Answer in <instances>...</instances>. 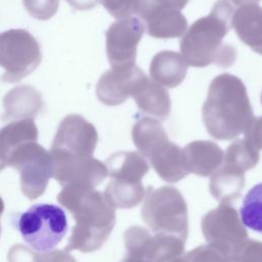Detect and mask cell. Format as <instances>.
<instances>
[{
	"instance_id": "32",
	"label": "cell",
	"mask_w": 262,
	"mask_h": 262,
	"mask_svg": "<svg viewBox=\"0 0 262 262\" xmlns=\"http://www.w3.org/2000/svg\"><path fill=\"white\" fill-rule=\"evenodd\" d=\"M245 139L256 149H262V116L253 117L245 131Z\"/></svg>"
},
{
	"instance_id": "38",
	"label": "cell",
	"mask_w": 262,
	"mask_h": 262,
	"mask_svg": "<svg viewBox=\"0 0 262 262\" xmlns=\"http://www.w3.org/2000/svg\"><path fill=\"white\" fill-rule=\"evenodd\" d=\"M3 211H4V202H3L2 198L0 196V218H1ZM0 234H1V225H0Z\"/></svg>"
},
{
	"instance_id": "11",
	"label": "cell",
	"mask_w": 262,
	"mask_h": 262,
	"mask_svg": "<svg viewBox=\"0 0 262 262\" xmlns=\"http://www.w3.org/2000/svg\"><path fill=\"white\" fill-rule=\"evenodd\" d=\"M97 141L98 133L95 127L81 115L71 114L60 121L51 150L90 157L96 148Z\"/></svg>"
},
{
	"instance_id": "29",
	"label": "cell",
	"mask_w": 262,
	"mask_h": 262,
	"mask_svg": "<svg viewBox=\"0 0 262 262\" xmlns=\"http://www.w3.org/2000/svg\"><path fill=\"white\" fill-rule=\"evenodd\" d=\"M231 262H262V242L246 239L230 256Z\"/></svg>"
},
{
	"instance_id": "26",
	"label": "cell",
	"mask_w": 262,
	"mask_h": 262,
	"mask_svg": "<svg viewBox=\"0 0 262 262\" xmlns=\"http://www.w3.org/2000/svg\"><path fill=\"white\" fill-rule=\"evenodd\" d=\"M259 159L258 149L253 147L246 139H237L227 147L223 163L246 172L253 169L258 164Z\"/></svg>"
},
{
	"instance_id": "2",
	"label": "cell",
	"mask_w": 262,
	"mask_h": 262,
	"mask_svg": "<svg viewBox=\"0 0 262 262\" xmlns=\"http://www.w3.org/2000/svg\"><path fill=\"white\" fill-rule=\"evenodd\" d=\"M57 201L70 211L76 221L64 250L83 253L99 250L116 223V209L103 192L62 187Z\"/></svg>"
},
{
	"instance_id": "13",
	"label": "cell",
	"mask_w": 262,
	"mask_h": 262,
	"mask_svg": "<svg viewBox=\"0 0 262 262\" xmlns=\"http://www.w3.org/2000/svg\"><path fill=\"white\" fill-rule=\"evenodd\" d=\"M134 13L144 20L146 32L152 38H178L187 30V20L179 10L160 7L148 0H135Z\"/></svg>"
},
{
	"instance_id": "35",
	"label": "cell",
	"mask_w": 262,
	"mask_h": 262,
	"mask_svg": "<svg viewBox=\"0 0 262 262\" xmlns=\"http://www.w3.org/2000/svg\"><path fill=\"white\" fill-rule=\"evenodd\" d=\"M69 4L78 10L92 9L96 5V0H67Z\"/></svg>"
},
{
	"instance_id": "6",
	"label": "cell",
	"mask_w": 262,
	"mask_h": 262,
	"mask_svg": "<svg viewBox=\"0 0 262 262\" xmlns=\"http://www.w3.org/2000/svg\"><path fill=\"white\" fill-rule=\"evenodd\" d=\"M42 53L39 42L27 30L10 29L0 34V80L16 83L32 74L40 64Z\"/></svg>"
},
{
	"instance_id": "7",
	"label": "cell",
	"mask_w": 262,
	"mask_h": 262,
	"mask_svg": "<svg viewBox=\"0 0 262 262\" xmlns=\"http://www.w3.org/2000/svg\"><path fill=\"white\" fill-rule=\"evenodd\" d=\"M7 166L18 171L20 188L29 200L42 195L52 177V158L50 151L37 141L18 146L7 160Z\"/></svg>"
},
{
	"instance_id": "33",
	"label": "cell",
	"mask_w": 262,
	"mask_h": 262,
	"mask_svg": "<svg viewBox=\"0 0 262 262\" xmlns=\"http://www.w3.org/2000/svg\"><path fill=\"white\" fill-rule=\"evenodd\" d=\"M41 262H77L66 250H54L42 254Z\"/></svg>"
},
{
	"instance_id": "8",
	"label": "cell",
	"mask_w": 262,
	"mask_h": 262,
	"mask_svg": "<svg viewBox=\"0 0 262 262\" xmlns=\"http://www.w3.org/2000/svg\"><path fill=\"white\" fill-rule=\"evenodd\" d=\"M201 228L208 245L229 257L248 239V231L236 209L227 203H220L206 213L201 220Z\"/></svg>"
},
{
	"instance_id": "1",
	"label": "cell",
	"mask_w": 262,
	"mask_h": 262,
	"mask_svg": "<svg viewBox=\"0 0 262 262\" xmlns=\"http://www.w3.org/2000/svg\"><path fill=\"white\" fill-rule=\"evenodd\" d=\"M234 5L230 0H218L210 13L196 19L180 40V50L186 63L194 68L216 64L231 67L236 59V49L223 42L232 28Z\"/></svg>"
},
{
	"instance_id": "28",
	"label": "cell",
	"mask_w": 262,
	"mask_h": 262,
	"mask_svg": "<svg viewBox=\"0 0 262 262\" xmlns=\"http://www.w3.org/2000/svg\"><path fill=\"white\" fill-rule=\"evenodd\" d=\"M24 6L31 16L39 20L51 18L58 9V0H23Z\"/></svg>"
},
{
	"instance_id": "9",
	"label": "cell",
	"mask_w": 262,
	"mask_h": 262,
	"mask_svg": "<svg viewBox=\"0 0 262 262\" xmlns=\"http://www.w3.org/2000/svg\"><path fill=\"white\" fill-rule=\"evenodd\" d=\"M50 155L52 177L62 187L94 190L107 176L105 164L92 156H73L51 149Z\"/></svg>"
},
{
	"instance_id": "4",
	"label": "cell",
	"mask_w": 262,
	"mask_h": 262,
	"mask_svg": "<svg viewBox=\"0 0 262 262\" xmlns=\"http://www.w3.org/2000/svg\"><path fill=\"white\" fill-rule=\"evenodd\" d=\"M141 218L154 233L174 234L186 241L188 235L187 206L182 193L174 186L146 188Z\"/></svg>"
},
{
	"instance_id": "5",
	"label": "cell",
	"mask_w": 262,
	"mask_h": 262,
	"mask_svg": "<svg viewBox=\"0 0 262 262\" xmlns=\"http://www.w3.org/2000/svg\"><path fill=\"white\" fill-rule=\"evenodd\" d=\"M24 241L37 252H49L68 230L64 211L53 204H36L13 220Z\"/></svg>"
},
{
	"instance_id": "36",
	"label": "cell",
	"mask_w": 262,
	"mask_h": 262,
	"mask_svg": "<svg viewBox=\"0 0 262 262\" xmlns=\"http://www.w3.org/2000/svg\"><path fill=\"white\" fill-rule=\"evenodd\" d=\"M261 0H230V2L235 6H242L246 4H256Z\"/></svg>"
},
{
	"instance_id": "34",
	"label": "cell",
	"mask_w": 262,
	"mask_h": 262,
	"mask_svg": "<svg viewBox=\"0 0 262 262\" xmlns=\"http://www.w3.org/2000/svg\"><path fill=\"white\" fill-rule=\"evenodd\" d=\"M148 1L160 7H165V8L175 9L180 11L186 6L189 0H148Z\"/></svg>"
},
{
	"instance_id": "12",
	"label": "cell",
	"mask_w": 262,
	"mask_h": 262,
	"mask_svg": "<svg viewBox=\"0 0 262 262\" xmlns=\"http://www.w3.org/2000/svg\"><path fill=\"white\" fill-rule=\"evenodd\" d=\"M144 31V25L136 17L118 19L110 26L105 32V49L112 68L134 63Z\"/></svg>"
},
{
	"instance_id": "22",
	"label": "cell",
	"mask_w": 262,
	"mask_h": 262,
	"mask_svg": "<svg viewBox=\"0 0 262 262\" xmlns=\"http://www.w3.org/2000/svg\"><path fill=\"white\" fill-rule=\"evenodd\" d=\"M38 140V128L34 119L11 121L0 128V156L7 165L9 156L18 146Z\"/></svg>"
},
{
	"instance_id": "18",
	"label": "cell",
	"mask_w": 262,
	"mask_h": 262,
	"mask_svg": "<svg viewBox=\"0 0 262 262\" xmlns=\"http://www.w3.org/2000/svg\"><path fill=\"white\" fill-rule=\"evenodd\" d=\"M245 184V172L223 163L211 175L209 190L219 203L231 204L239 199Z\"/></svg>"
},
{
	"instance_id": "27",
	"label": "cell",
	"mask_w": 262,
	"mask_h": 262,
	"mask_svg": "<svg viewBox=\"0 0 262 262\" xmlns=\"http://www.w3.org/2000/svg\"><path fill=\"white\" fill-rule=\"evenodd\" d=\"M184 262H231L229 256L210 245H202L183 256Z\"/></svg>"
},
{
	"instance_id": "39",
	"label": "cell",
	"mask_w": 262,
	"mask_h": 262,
	"mask_svg": "<svg viewBox=\"0 0 262 262\" xmlns=\"http://www.w3.org/2000/svg\"><path fill=\"white\" fill-rule=\"evenodd\" d=\"M6 166H7V165H6L5 161H4V160L2 159V157L0 156V171H2Z\"/></svg>"
},
{
	"instance_id": "14",
	"label": "cell",
	"mask_w": 262,
	"mask_h": 262,
	"mask_svg": "<svg viewBox=\"0 0 262 262\" xmlns=\"http://www.w3.org/2000/svg\"><path fill=\"white\" fill-rule=\"evenodd\" d=\"M182 154L187 172L201 177L211 176L224 160V151L210 140L191 141L182 148Z\"/></svg>"
},
{
	"instance_id": "37",
	"label": "cell",
	"mask_w": 262,
	"mask_h": 262,
	"mask_svg": "<svg viewBox=\"0 0 262 262\" xmlns=\"http://www.w3.org/2000/svg\"><path fill=\"white\" fill-rule=\"evenodd\" d=\"M122 262H150V261H147V260L141 259V258H135V257L126 256L125 259H124Z\"/></svg>"
},
{
	"instance_id": "30",
	"label": "cell",
	"mask_w": 262,
	"mask_h": 262,
	"mask_svg": "<svg viewBox=\"0 0 262 262\" xmlns=\"http://www.w3.org/2000/svg\"><path fill=\"white\" fill-rule=\"evenodd\" d=\"M99 2L107 12L118 19L130 17L134 13L135 0H96Z\"/></svg>"
},
{
	"instance_id": "24",
	"label": "cell",
	"mask_w": 262,
	"mask_h": 262,
	"mask_svg": "<svg viewBox=\"0 0 262 262\" xmlns=\"http://www.w3.org/2000/svg\"><path fill=\"white\" fill-rule=\"evenodd\" d=\"M146 193L142 182H127L111 179L103 194L115 209H131L139 205Z\"/></svg>"
},
{
	"instance_id": "15",
	"label": "cell",
	"mask_w": 262,
	"mask_h": 262,
	"mask_svg": "<svg viewBox=\"0 0 262 262\" xmlns=\"http://www.w3.org/2000/svg\"><path fill=\"white\" fill-rule=\"evenodd\" d=\"M2 120L34 119L44 107L41 93L33 86L20 85L10 89L3 97Z\"/></svg>"
},
{
	"instance_id": "23",
	"label": "cell",
	"mask_w": 262,
	"mask_h": 262,
	"mask_svg": "<svg viewBox=\"0 0 262 262\" xmlns=\"http://www.w3.org/2000/svg\"><path fill=\"white\" fill-rule=\"evenodd\" d=\"M138 108L146 115L166 120L171 111V99L166 88L155 81L147 80L133 96Z\"/></svg>"
},
{
	"instance_id": "16",
	"label": "cell",
	"mask_w": 262,
	"mask_h": 262,
	"mask_svg": "<svg viewBox=\"0 0 262 262\" xmlns=\"http://www.w3.org/2000/svg\"><path fill=\"white\" fill-rule=\"evenodd\" d=\"M231 26L238 39L253 51L262 54V7L258 4L238 6Z\"/></svg>"
},
{
	"instance_id": "21",
	"label": "cell",
	"mask_w": 262,
	"mask_h": 262,
	"mask_svg": "<svg viewBox=\"0 0 262 262\" xmlns=\"http://www.w3.org/2000/svg\"><path fill=\"white\" fill-rule=\"evenodd\" d=\"M132 140L139 154L145 159H149L169 142L168 135L162 123L157 119L148 117L138 120L133 125Z\"/></svg>"
},
{
	"instance_id": "31",
	"label": "cell",
	"mask_w": 262,
	"mask_h": 262,
	"mask_svg": "<svg viewBox=\"0 0 262 262\" xmlns=\"http://www.w3.org/2000/svg\"><path fill=\"white\" fill-rule=\"evenodd\" d=\"M8 262H41L42 254H39L24 245H14L7 254Z\"/></svg>"
},
{
	"instance_id": "17",
	"label": "cell",
	"mask_w": 262,
	"mask_h": 262,
	"mask_svg": "<svg viewBox=\"0 0 262 262\" xmlns=\"http://www.w3.org/2000/svg\"><path fill=\"white\" fill-rule=\"evenodd\" d=\"M187 67L188 64L182 54L164 50L152 57L149 66V75L152 81L158 84L167 88H174L184 80Z\"/></svg>"
},
{
	"instance_id": "19",
	"label": "cell",
	"mask_w": 262,
	"mask_h": 262,
	"mask_svg": "<svg viewBox=\"0 0 262 262\" xmlns=\"http://www.w3.org/2000/svg\"><path fill=\"white\" fill-rule=\"evenodd\" d=\"M105 166L111 179L127 182H142L149 171L146 159L137 151H118L111 155Z\"/></svg>"
},
{
	"instance_id": "40",
	"label": "cell",
	"mask_w": 262,
	"mask_h": 262,
	"mask_svg": "<svg viewBox=\"0 0 262 262\" xmlns=\"http://www.w3.org/2000/svg\"><path fill=\"white\" fill-rule=\"evenodd\" d=\"M261 103H262V93H261Z\"/></svg>"
},
{
	"instance_id": "20",
	"label": "cell",
	"mask_w": 262,
	"mask_h": 262,
	"mask_svg": "<svg viewBox=\"0 0 262 262\" xmlns=\"http://www.w3.org/2000/svg\"><path fill=\"white\" fill-rule=\"evenodd\" d=\"M149 161L157 174L166 182L176 183L189 174L184 165L182 148L174 142L166 143Z\"/></svg>"
},
{
	"instance_id": "10",
	"label": "cell",
	"mask_w": 262,
	"mask_h": 262,
	"mask_svg": "<svg viewBox=\"0 0 262 262\" xmlns=\"http://www.w3.org/2000/svg\"><path fill=\"white\" fill-rule=\"evenodd\" d=\"M147 80L135 62L112 68L100 76L96 84V96L105 105H119L133 97Z\"/></svg>"
},
{
	"instance_id": "3",
	"label": "cell",
	"mask_w": 262,
	"mask_h": 262,
	"mask_svg": "<svg viewBox=\"0 0 262 262\" xmlns=\"http://www.w3.org/2000/svg\"><path fill=\"white\" fill-rule=\"evenodd\" d=\"M202 117L215 139L231 140L243 133L254 115L242 80L228 73L216 76L209 86Z\"/></svg>"
},
{
	"instance_id": "25",
	"label": "cell",
	"mask_w": 262,
	"mask_h": 262,
	"mask_svg": "<svg viewBox=\"0 0 262 262\" xmlns=\"http://www.w3.org/2000/svg\"><path fill=\"white\" fill-rule=\"evenodd\" d=\"M239 214L245 226L262 233V182L254 185L247 192Z\"/></svg>"
}]
</instances>
